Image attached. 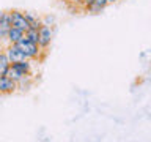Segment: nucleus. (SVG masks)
I'll use <instances>...</instances> for the list:
<instances>
[{
	"instance_id": "3",
	"label": "nucleus",
	"mask_w": 151,
	"mask_h": 142,
	"mask_svg": "<svg viewBox=\"0 0 151 142\" xmlns=\"http://www.w3.org/2000/svg\"><path fill=\"white\" fill-rule=\"evenodd\" d=\"M8 14H9V21H11V27H17L24 32L28 30V22L25 19L24 11H21V9H11V11H8Z\"/></svg>"
},
{
	"instance_id": "8",
	"label": "nucleus",
	"mask_w": 151,
	"mask_h": 142,
	"mask_svg": "<svg viewBox=\"0 0 151 142\" xmlns=\"http://www.w3.org/2000/svg\"><path fill=\"white\" fill-rule=\"evenodd\" d=\"M24 14H25V19L28 22V28L38 30V28L42 25V19L40 16H36V14H33V13H24Z\"/></svg>"
},
{
	"instance_id": "4",
	"label": "nucleus",
	"mask_w": 151,
	"mask_h": 142,
	"mask_svg": "<svg viewBox=\"0 0 151 142\" xmlns=\"http://www.w3.org/2000/svg\"><path fill=\"white\" fill-rule=\"evenodd\" d=\"M5 54H6L9 63H16V62H22V60H27L24 54L21 52V49L17 47V44H8L6 49H5Z\"/></svg>"
},
{
	"instance_id": "1",
	"label": "nucleus",
	"mask_w": 151,
	"mask_h": 142,
	"mask_svg": "<svg viewBox=\"0 0 151 142\" xmlns=\"http://www.w3.org/2000/svg\"><path fill=\"white\" fill-rule=\"evenodd\" d=\"M17 47L21 49V52L24 54V57H25L27 60H33V59H38L41 54V49H40V46L36 44V43H32V41H28V40H21L17 43Z\"/></svg>"
},
{
	"instance_id": "15",
	"label": "nucleus",
	"mask_w": 151,
	"mask_h": 142,
	"mask_svg": "<svg viewBox=\"0 0 151 142\" xmlns=\"http://www.w3.org/2000/svg\"><path fill=\"white\" fill-rule=\"evenodd\" d=\"M0 96H2V95H0Z\"/></svg>"
},
{
	"instance_id": "11",
	"label": "nucleus",
	"mask_w": 151,
	"mask_h": 142,
	"mask_svg": "<svg viewBox=\"0 0 151 142\" xmlns=\"http://www.w3.org/2000/svg\"><path fill=\"white\" fill-rule=\"evenodd\" d=\"M9 60H8V57H6V54L5 52H0V76H3L5 73L8 71V68H9Z\"/></svg>"
},
{
	"instance_id": "14",
	"label": "nucleus",
	"mask_w": 151,
	"mask_h": 142,
	"mask_svg": "<svg viewBox=\"0 0 151 142\" xmlns=\"http://www.w3.org/2000/svg\"><path fill=\"white\" fill-rule=\"evenodd\" d=\"M5 14H6V11H0V22L3 21V17H5Z\"/></svg>"
},
{
	"instance_id": "12",
	"label": "nucleus",
	"mask_w": 151,
	"mask_h": 142,
	"mask_svg": "<svg viewBox=\"0 0 151 142\" xmlns=\"http://www.w3.org/2000/svg\"><path fill=\"white\" fill-rule=\"evenodd\" d=\"M24 38L38 44V30H35V28H28V30H25V35H24Z\"/></svg>"
},
{
	"instance_id": "13",
	"label": "nucleus",
	"mask_w": 151,
	"mask_h": 142,
	"mask_svg": "<svg viewBox=\"0 0 151 142\" xmlns=\"http://www.w3.org/2000/svg\"><path fill=\"white\" fill-rule=\"evenodd\" d=\"M68 2H69L71 5H76V7H82L83 0H68Z\"/></svg>"
},
{
	"instance_id": "9",
	"label": "nucleus",
	"mask_w": 151,
	"mask_h": 142,
	"mask_svg": "<svg viewBox=\"0 0 151 142\" xmlns=\"http://www.w3.org/2000/svg\"><path fill=\"white\" fill-rule=\"evenodd\" d=\"M9 27H11V21H9V14L6 11V14H5L3 21L0 22V41H5L6 40V33L9 30Z\"/></svg>"
},
{
	"instance_id": "7",
	"label": "nucleus",
	"mask_w": 151,
	"mask_h": 142,
	"mask_svg": "<svg viewBox=\"0 0 151 142\" xmlns=\"http://www.w3.org/2000/svg\"><path fill=\"white\" fill-rule=\"evenodd\" d=\"M11 66L16 71H19L22 76H30V73H32V62L30 60L16 62V63H11Z\"/></svg>"
},
{
	"instance_id": "10",
	"label": "nucleus",
	"mask_w": 151,
	"mask_h": 142,
	"mask_svg": "<svg viewBox=\"0 0 151 142\" xmlns=\"http://www.w3.org/2000/svg\"><path fill=\"white\" fill-rule=\"evenodd\" d=\"M5 76H8V78L11 79V80H14V82H16L17 85L22 82V79H24V78H27V76H22L21 73H19V71H16L11 65H9V68H8L6 73H5Z\"/></svg>"
},
{
	"instance_id": "6",
	"label": "nucleus",
	"mask_w": 151,
	"mask_h": 142,
	"mask_svg": "<svg viewBox=\"0 0 151 142\" xmlns=\"http://www.w3.org/2000/svg\"><path fill=\"white\" fill-rule=\"evenodd\" d=\"M24 35H25V32L21 30V28L17 27H9V30L6 33V41L8 44H17L21 40H24Z\"/></svg>"
},
{
	"instance_id": "2",
	"label": "nucleus",
	"mask_w": 151,
	"mask_h": 142,
	"mask_svg": "<svg viewBox=\"0 0 151 142\" xmlns=\"http://www.w3.org/2000/svg\"><path fill=\"white\" fill-rule=\"evenodd\" d=\"M52 36H54L52 27H49V25H41L40 28H38V46H40L41 51H46L47 47L50 46Z\"/></svg>"
},
{
	"instance_id": "5",
	"label": "nucleus",
	"mask_w": 151,
	"mask_h": 142,
	"mask_svg": "<svg viewBox=\"0 0 151 142\" xmlns=\"http://www.w3.org/2000/svg\"><path fill=\"white\" fill-rule=\"evenodd\" d=\"M17 88V84L11 80L8 76H0V95H9L13 92H16Z\"/></svg>"
}]
</instances>
